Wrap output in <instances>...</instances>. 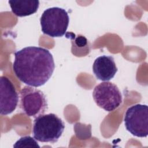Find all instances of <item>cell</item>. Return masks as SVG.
Masks as SVG:
<instances>
[{
	"mask_svg": "<svg viewBox=\"0 0 148 148\" xmlns=\"http://www.w3.org/2000/svg\"><path fill=\"white\" fill-rule=\"evenodd\" d=\"M65 129L62 120L54 113L40 115L35 118L32 134L35 140L40 142L56 143Z\"/></svg>",
	"mask_w": 148,
	"mask_h": 148,
	"instance_id": "2",
	"label": "cell"
},
{
	"mask_svg": "<svg viewBox=\"0 0 148 148\" xmlns=\"http://www.w3.org/2000/svg\"><path fill=\"white\" fill-rule=\"evenodd\" d=\"M14 147H40L37 142L30 136L20 138L13 145Z\"/></svg>",
	"mask_w": 148,
	"mask_h": 148,
	"instance_id": "10",
	"label": "cell"
},
{
	"mask_svg": "<svg viewBox=\"0 0 148 148\" xmlns=\"http://www.w3.org/2000/svg\"><path fill=\"white\" fill-rule=\"evenodd\" d=\"M55 68L54 59L46 49L28 46L14 53L13 69L16 77L31 87L44 85Z\"/></svg>",
	"mask_w": 148,
	"mask_h": 148,
	"instance_id": "1",
	"label": "cell"
},
{
	"mask_svg": "<svg viewBox=\"0 0 148 148\" xmlns=\"http://www.w3.org/2000/svg\"><path fill=\"white\" fill-rule=\"evenodd\" d=\"M40 23L44 34L52 38L61 37L66 32L69 17L65 9L59 7H52L43 12Z\"/></svg>",
	"mask_w": 148,
	"mask_h": 148,
	"instance_id": "3",
	"label": "cell"
},
{
	"mask_svg": "<svg viewBox=\"0 0 148 148\" xmlns=\"http://www.w3.org/2000/svg\"><path fill=\"white\" fill-rule=\"evenodd\" d=\"M20 106L27 116L34 118L43 114L48 109L43 92L29 86H24L20 92Z\"/></svg>",
	"mask_w": 148,
	"mask_h": 148,
	"instance_id": "4",
	"label": "cell"
},
{
	"mask_svg": "<svg viewBox=\"0 0 148 148\" xmlns=\"http://www.w3.org/2000/svg\"><path fill=\"white\" fill-rule=\"evenodd\" d=\"M124 124L132 135L140 138L148 135V108L146 105L136 104L130 107L124 117Z\"/></svg>",
	"mask_w": 148,
	"mask_h": 148,
	"instance_id": "5",
	"label": "cell"
},
{
	"mask_svg": "<svg viewBox=\"0 0 148 148\" xmlns=\"http://www.w3.org/2000/svg\"><path fill=\"white\" fill-rule=\"evenodd\" d=\"M12 12L18 17H25L35 13L39 6L38 0H9Z\"/></svg>",
	"mask_w": 148,
	"mask_h": 148,
	"instance_id": "9",
	"label": "cell"
},
{
	"mask_svg": "<svg viewBox=\"0 0 148 148\" xmlns=\"http://www.w3.org/2000/svg\"><path fill=\"white\" fill-rule=\"evenodd\" d=\"M96 104L107 112H112L122 103V95L118 87L113 83L104 82L97 85L92 92Z\"/></svg>",
	"mask_w": 148,
	"mask_h": 148,
	"instance_id": "6",
	"label": "cell"
},
{
	"mask_svg": "<svg viewBox=\"0 0 148 148\" xmlns=\"http://www.w3.org/2000/svg\"><path fill=\"white\" fill-rule=\"evenodd\" d=\"M87 43V39L83 36H79L75 39V44L78 47L85 46Z\"/></svg>",
	"mask_w": 148,
	"mask_h": 148,
	"instance_id": "11",
	"label": "cell"
},
{
	"mask_svg": "<svg viewBox=\"0 0 148 148\" xmlns=\"http://www.w3.org/2000/svg\"><path fill=\"white\" fill-rule=\"evenodd\" d=\"M112 56H101L97 57L92 65V71L95 77L102 81L108 82L114 77L117 72Z\"/></svg>",
	"mask_w": 148,
	"mask_h": 148,
	"instance_id": "8",
	"label": "cell"
},
{
	"mask_svg": "<svg viewBox=\"0 0 148 148\" xmlns=\"http://www.w3.org/2000/svg\"><path fill=\"white\" fill-rule=\"evenodd\" d=\"M0 113L8 115L16 108L18 102V95L10 80L6 76L0 77Z\"/></svg>",
	"mask_w": 148,
	"mask_h": 148,
	"instance_id": "7",
	"label": "cell"
}]
</instances>
